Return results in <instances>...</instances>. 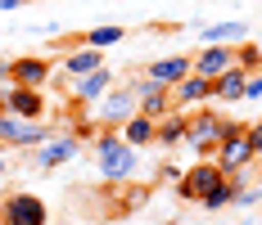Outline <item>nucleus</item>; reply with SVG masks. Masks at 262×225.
Listing matches in <instances>:
<instances>
[{"instance_id": "obj_1", "label": "nucleus", "mask_w": 262, "mask_h": 225, "mask_svg": "<svg viewBox=\"0 0 262 225\" xmlns=\"http://www.w3.org/2000/svg\"><path fill=\"white\" fill-rule=\"evenodd\" d=\"M91 167L104 185H131L140 171V149L122 140L118 126H100L91 135Z\"/></svg>"}, {"instance_id": "obj_2", "label": "nucleus", "mask_w": 262, "mask_h": 225, "mask_svg": "<svg viewBox=\"0 0 262 225\" xmlns=\"http://www.w3.org/2000/svg\"><path fill=\"white\" fill-rule=\"evenodd\" d=\"M212 158L222 162V171H226V176H239V171H249V167H258L253 140H249V126L226 117V126H222V144L212 149Z\"/></svg>"}, {"instance_id": "obj_3", "label": "nucleus", "mask_w": 262, "mask_h": 225, "mask_svg": "<svg viewBox=\"0 0 262 225\" xmlns=\"http://www.w3.org/2000/svg\"><path fill=\"white\" fill-rule=\"evenodd\" d=\"M222 126H226V117H222L212 104H199V108L190 113V131H185V144L199 153V158H212V149L222 144Z\"/></svg>"}, {"instance_id": "obj_4", "label": "nucleus", "mask_w": 262, "mask_h": 225, "mask_svg": "<svg viewBox=\"0 0 262 225\" xmlns=\"http://www.w3.org/2000/svg\"><path fill=\"white\" fill-rule=\"evenodd\" d=\"M54 131L46 122H32V117H18V113H0V144L14 153L23 149H36V144H46Z\"/></svg>"}, {"instance_id": "obj_5", "label": "nucleus", "mask_w": 262, "mask_h": 225, "mask_svg": "<svg viewBox=\"0 0 262 225\" xmlns=\"http://www.w3.org/2000/svg\"><path fill=\"white\" fill-rule=\"evenodd\" d=\"M0 216H5V225H50V207L32 189H14L0 198Z\"/></svg>"}, {"instance_id": "obj_6", "label": "nucleus", "mask_w": 262, "mask_h": 225, "mask_svg": "<svg viewBox=\"0 0 262 225\" xmlns=\"http://www.w3.org/2000/svg\"><path fill=\"white\" fill-rule=\"evenodd\" d=\"M222 180H226L222 162H217V158H199V162H194V167H185V176L177 180V194H181L185 203H199L204 194H212Z\"/></svg>"}, {"instance_id": "obj_7", "label": "nucleus", "mask_w": 262, "mask_h": 225, "mask_svg": "<svg viewBox=\"0 0 262 225\" xmlns=\"http://www.w3.org/2000/svg\"><path fill=\"white\" fill-rule=\"evenodd\" d=\"M131 113H140V99H136L131 81H113L108 95L95 104V122H100V126H122Z\"/></svg>"}, {"instance_id": "obj_8", "label": "nucleus", "mask_w": 262, "mask_h": 225, "mask_svg": "<svg viewBox=\"0 0 262 225\" xmlns=\"http://www.w3.org/2000/svg\"><path fill=\"white\" fill-rule=\"evenodd\" d=\"M77 153H81V140L73 135V131L50 135L46 144H36V149H32V171H59V167H68Z\"/></svg>"}, {"instance_id": "obj_9", "label": "nucleus", "mask_w": 262, "mask_h": 225, "mask_svg": "<svg viewBox=\"0 0 262 225\" xmlns=\"http://www.w3.org/2000/svg\"><path fill=\"white\" fill-rule=\"evenodd\" d=\"M5 113H18V117H32V122H41L46 117V90H36V86H18V81H9L5 90Z\"/></svg>"}, {"instance_id": "obj_10", "label": "nucleus", "mask_w": 262, "mask_h": 225, "mask_svg": "<svg viewBox=\"0 0 262 225\" xmlns=\"http://www.w3.org/2000/svg\"><path fill=\"white\" fill-rule=\"evenodd\" d=\"M127 81H131V90H136V99H140V113H149V117H163V113L172 108V86L154 81L149 72L127 77Z\"/></svg>"}, {"instance_id": "obj_11", "label": "nucleus", "mask_w": 262, "mask_h": 225, "mask_svg": "<svg viewBox=\"0 0 262 225\" xmlns=\"http://www.w3.org/2000/svg\"><path fill=\"white\" fill-rule=\"evenodd\" d=\"M95 68H104V50H95V45L81 41L77 50H68L63 59H59L54 81H73V77H86V72H95Z\"/></svg>"}, {"instance_id": "obj_12", "label": "nucleus", "mask_w": 262, "mask_h": 225, "mask_svg": "<svg viewBox=\"0 0 262 225\" xmlns=\"http://www.w3.org/2000/svg\"><path fill=\"white\" fill-rule=\"evenodd\" d=\"M190 63H194V72L217 81L222 72H231L235 68V45H199V54H190Z\"/></svg>"}, {"instance_id": "obj_13", "label": "nucleus", "mask_w": 262, "mask_h": 225, "mask_svg": "<svg viewBox=\"0 0 262 225\" xmlns=\"http://www.w3.org/2000/svg\"><path fill=\"white\" fill-rule=\"evenodd\" d=\"M14 81L46 90L54 81V59H46V54H23V59H14Z\"/></svg>"}, {"instance_id": "obj_14", "label": "nucleus", "mask_w": 262, "mask_h": 225, "mask_svg": "<svg viewBox=\"0 0 262 225\" xmlns=\"http://www.w3.org/2000/svg\"><path fill=\"white\" fill-rule=\"evenodd\" d=\"M118 77L108 72V68H95V72H86V77H73L68 86H73V99L86 104V108H95V104L108 95V86H113Z\"/></svg>"}, {"instance_id": "obj_15", "label": "nucleus", "mask_w": 262, "mask_h": 225, "mask_svg": "<svg viewBox=\"0 0 262 225\" xmlns=\"http://www.w3.org/2000/svg\"><path fill=\"white\" fill-rule=\"evenodd\" d=\"M172 104L177 108H199V104H212V81L208 77H199V72H190V77H181L177 86H172Z\"/></svg>"}, {"instance_id": "obj_16", "label": "nucleus", "mask_w": 262, "mask_h": 225, "mask_svg": "<svg viewBox=\"0 0 262 225\" xmlns=\"http://www.w3.org/2000/svg\"><path fill=\"white\" fill-rule=\"evenodd\" d=\"M185 131H190V113L172 104V108L158 117V135H154V144H158V149H181V144H185Z\"/></svg>"}, {"instance_id": "obj_17", "label": "nucleus", "mask_w": 262, "mask_h": 225, "mask_svg": "<svg viewBox=\"0 0 262 225\" xmlns=\"http://www.w3.org/2000/svg\"><path fill=\"white\" fill-rule=\"evenodd\" d=\"M249 41V23L226 18V23H199V45H239Z\"/></svg>"}, {"instance_id": "obj_18", "label": "nucleus", "mask_w": 262, "mask_h": 225, "mask_svg": "<svg viewBox=\"0 0 262 225\" xmlns=\"http://www.w3.org/2000/svg\"><path fill=\"white\" fill-rule=\"evenodd\" d=\"M145 72L154 77V81H163V86H177L181 77L194 72V63H190V54H163V59H149Z\"/></svg>"}, {"instance_id": "obj_19", "label": "nucleus", "mask_w": 262, "mask_h": 225, "mask_svg": "<svg viewBox=\"0 0 262 225\" xmlns=\"http://www.w3.org/2000/svg\"><path fill=\"white\" fill-rule=\"evenodd\" d=\"M118 131H122V140H127V144L149 149V144H154V135H158V117H149V113H131Z\"/></svg>"}, {"instance_id": "obj_20", "label": "nucleus", "mask_w": 262, "mask_h": 225, "mask_svg": "<svg viewBox=\"0 0 262 225\" xmlns=\"http://www.w3.org/2000/svg\"><path fill=\"white\" fill-rule=\"evenodd\" d=\"M244 86H249V72L235 63L231 72H222L217 81H212V99H217V104H239V99H244Z\"/></svg>"}, {"instance_id": "obj_21", "label": "nucleus", "mask_w": 262, "mask_h": 225, "mask_svg": "<svg viewBox=\"0 0 262 225\" xmlns=\"http://www.w3.org/2000/svg\"><path fill=\"white\" fill-rule=\"evenodd\" d=\"M122 36H127V27H122V23H95L81 41L95 45V50H113V45H122Z\"/></svg>"}, {"instance_id": "obj_22", "label": "nucleus", "mask_w": 262, "mask_h": 225, "mask_svg": "<svg viewBox=\"0 0 262 225\" xmlns=\"http://www.w3.org/2000/svg\"><path fill=\"white\" fill-rule=\"evenodd\" d=\"M235 63L244 68V72H262V45L239 41V45H235Z\"/></svg>"}, {"instance_id": "obj_23", "label": "nucleus", "mask_w": 262, "mask_h": 225, "mask_svg": "<svg viewBox=\"0 0 262 225\" xmlns=\"http://www.w3.org/2000/svg\"><path fill=\"white\" fill-rule=\"evenodd\" d=\"M258 203H262V185H239L235 207H258Z\"/></svg>"}, {"instance_id": "obj_24", "label": "nucleus", "mask_w": 262, "mask_h": 225, "mask_svg": "<svg viewBox=\"0 0 262 225\" xmlns=\"http://www.w3.org/2000/svg\"><path fill=\"white\" fill-rule=\"evenodd\" d=\"M244 99L262 104V72H249V86H244Z\"/></svg>"}, {"instance_id": "obj_25", "label": "nucleus", "mask_w": 262, "mask_h": 225, "mask_svg": "<svg viewBox=\"0 0 262 225\" xmlns=\"http://www.w3.org/2000/svg\"><path fill=\"white\" fill-rule=\"evenodd\" d=\"M249 140H253V158H258V167H262V117L249 126Z\"/></svg>"}, {"instance_id": "obj_26", "label": "nucleus", "mask_w": 262, "mask_h": 225, "mask_svg": "<svg viewBox=\"0 0 262 225\" xmlns=\"http://www.w3.org/2000/svg\"><path fill=\"white\" fill-rule=\"evenodd\" d=\"M158 176H163V180H172V185H177V180H181V176H185V167H177V162H163V171H158Z\"/></svg>"}, {"instance_id": "obj_27", "label": "nucleus", "mask_w": 262, "mask_h": 225, "mask_svg": "<svg viewBox=\"0 0 262 225\" xmlns=\"http://www.w3.org/2000/svg\"><path fill=\"white\" fill-rule=\"evenodd\" d=\"M149 198V189H145V185H136V189H131L127 194V207H140V203Z\"/></svg>"}, {"instance_id": "obj_28", "label": "nucleus", "mask_w": 262, "mask_h": 225, "mask_svg": "<svg viewBox=\"0 0 262 225\" xmlns=\"http://www.w3.org/2000/svg\"><path fill=\"white\" fill-rule=\"evenodd\" d=\"M14 81V59H0V86H9Z\"/></svg>"}, {"instance_id": "obj_29", "label": "nucleus", "mask_w": 262, "mask_h": 225, "mask_svg": "<svg viewBox=\"0 0 262 225\" xmlns=\"http://www.w3.org/2000/svg\"><path fill=\"white\" fill-rule=\"evenodd\" d=\"M5 176H9V149L0 144V180H5Z\"/></svg>"}, {"instance_id": "obj_30", "label": "nucleus", "mask_w": 262, "mask_h": 225, "mask_svg": "<svg viewBox=\"0 0 262 225\" xmlns=\"http://www.w3.org/2000/svg\"><path fill=\"white\" fill-rule=\"evenodd\" d=\"M18 5H23V0H0V9H5V14H9V9H18Z\"/></svg>"}, {"instance_id": "obj_31", "label": "nucleus", "mask_w": 262, "mask_h": 225, "mask_svg": "<svg viewBox=\"0 0 262 225\" xmlns=\"http://www.w3.org/2000/svg\"><path fill=\"white\" fill-rule=\"evenodd\" d=\"M0 113H5V95H0Z\"/></svg>"}, {"instance_id": "obj_32", "label": "nucleus", "mask_w": 262, "mask_h": 225, "mask_svg": "<svg viewBox=\"0 0 262 225\" xmlns=\"http://www.w3.org/2000/svg\"><path fill=\"white\" fill-rule=\"evenodd\" d=\"M0 225H5V216H0Z\"/></svg>"}]
</instances>
